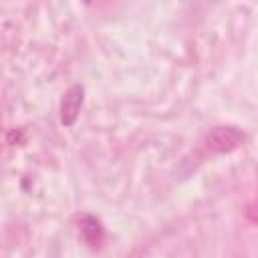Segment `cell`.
<instances>
[{
  "label": "cell",
  "instance_id": "7a4b0ae2",
  "mask_svg": "<svg viewBox=\"0 0 258 258\" xmlns=\"http://www.w3.org/2000/svg\"><path fill=\"white\" fill-rule=\"evenodd\" d=\"M83 95H85V89L81 85H73L64 93V97L60 101V123L64 127H71L77 121L81 107H83Z\"/></svg>",
  "mask_w": 258,
  "mask_h": 258
},
{
  "label": "cell",
  "instance_id": "277c9868",
  "mask_svg": "<svg viewBox=\"0 0 258 258\" xmlns=\"http://www.w3.org/2000/svg\"><path fill=\"white\" fill-rule=\"evenodd\" d=\"M248 218H250L252 222H256V224H258V202H256L254 206H250V208H248Z\"/></svg>",
  "mask_w": 258,
  "mask_h": 258
},
{
  "label": "cell",
  "instance_id": "3957f363",
  "mask_svg": "<svg viewBox=\"0 0 258 258\" xmlns=\"http://www.w3.org/2000/svg\"><path fill=\"white\" fill-rule=\"evenodd\" d=\"M81 236L85 238V242H89L91 246H99L103 240V226L95 216H83L81 218Z\"/></svg>",
  "mask_w": 258,
  "mask_h": 258
},
{
  "label": "cell",
  "instance_id": "6da1fadb",
  "mask_svg": "<svg viewBox=\"0 0 258 258\" xmlns=\"http://www.w3.org/2000/svg\"><path fill=\"white\" fill-rule=\"evenodd\" d=\"M242 141H244V131L234 125H218L210 129V133L206 135V145L218 153L234 151L238 145H242Z\"/></svg>",
  "mask_w": 258,
  "mask_h": 258
}]
</instances>
